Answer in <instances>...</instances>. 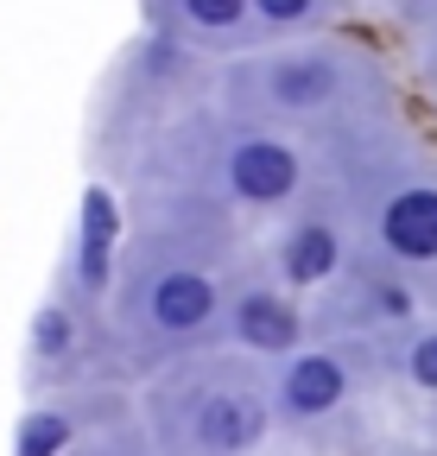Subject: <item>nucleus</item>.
<instances>
[{
	"mask_svg": "<svg viewBox=\"0 0 437 456\" xmlns=\"http://www.w3.org/2000/svg\"><path fill=\"white\" fill-rule=\"evenodd\" d=\"M241 7H247V0H184V13H190L197 26H235Z\"/></svg>",
	"mask_w": 437,
	"mask_h": 456,
	"instance_id": "9b49d317",
	"label": "nucleus"
},
{
	"mask_svg": "<svg viewBox=\"0 0 437 456\" xmlns=\"http://www.w3.org/2000/svg\"><path fill=\"white\" fill-rule=\"evenodd\" d=\"M336 89V70L323 64V57H292V64L272 70V95H279L286 108H311Z\"/></svg>",
	"mask_w": 437,
	"mask_h": 456,
	"instance_id": "0eeeda50",
	"label": "nucleus"
},
{
	"mask_svg": "<svg viewBox=\"0 0 437 456\" xmlns=\"http://www.w3.org/2000/svg\"><path fill=\"white\" fill-rule=\"evenodd\" d=\"M412 380L418 387H437V336H425L418 349H412Z\"/></svg>",
	"mask_w": 437,
	"mask_h": 456,
	"instance_id": "f8f14e48",
	"label": "nucleus"
},
{
	"mask_svg": "<svg viewBox=\"0 0 437 456\" xmlns=\"http://www.w3.org/2000/svg\"><path fill=\"white\" fill-rule=\"evenodd\" d=\"M108 248H115V203H108V191H89L83 197V279L89 285H101Z\"/></svg>",
	"mask_w": 437,
	"mask_h": 456,
	"instance_id": "6e6552de",
	"label": "nucleus"
},
{
	"mask_svg": "<svg viewBox=\"0 0 437 456\" xmlns=\"http://www.w3.org/2000/svg\"><path fill=\"white\" fill-rule=\"evenodd\" d=\"M229 184H235L247 203H279V197L298 184V159H292V146H279V140H247V146L229 159Z\"/></svg>",
	"mask_w": 437,
	"mask_h": 456,
	"instance_id": "f257e3e1",
	"label": "nucleus"
},
{
	"mask_svg": "<svg viewBox=\"0 0 437 456\" xmlns=\"http://www.w3.org/2000/svg\"><path fill=\"white\" fill-rule=\"evenodd\" d=\"M209 311H215V292H209L197 273H166V279H158V292H152V317L166 323V330H197Z\"/></svg>",
	"mask_w": 437,
	"mask_h": 456,
	"instance_id": "7ed1b4c3",
	"label": "nucleus"
},
{
	"mask_svg": "<svg viewBox=\"0 0 437 456\" xmlns=\"http://www.w3.org/2000/svg\"><path fill=\"white\" fill-rule=\"evenodd\" d=\"M380 235L400 260H431L437 254V191H406L387 203V222H380Z\"/></svg>",
	"mask_w": 437,
	"mask_h": 456,
	"instance_id": "f03ea898",
	"label": "nucleus"
},
{
	"mask_svg": "<svg viewBox=\"0 0 437 456\" xmlns=\"http://www.w3.org/2000/svg\"><path fill=\"white\" fill-rule=\"evenodd\" d=\"M260 437V406L254 399H209L203 406V444L209 450H241Z\"/></svg>",
	"mask_w": 437,
	"mask_h": 456,
	"instance_id": "423d86ee",
	"label": "nucleus"
},
{
	"mask_svg": "<svg viewBox=\"0 0 437 456\" xmlns=\"http://www.w3.org/2000/svg\"><path fill=\"white\" fill-rule=\"evenodd\" d=\"M64 444H70V425H64V419H51V412L26 419V431H20V456H58Z\"/></svg>",
	"mask_w": 437,
	"mask_h": 456,
	"instance_id": "9d476101",
	"label": "nucleus"
},
{
	"mask_svg": "<svg viewBox=\"0 0 437 456\" xmlns=\"http://www.w3.org/2000/svg\"><path fill=\"white\" fill-rule=\"evenodd\" d=\"M254 7H260L266 20H304V13H311V0H254Z\"/></svg>",
	"mask_w": 437,
	"mask_h": 456,
	"instance_id": "4468645a",
	"label": "nucleus"
},
{
	"mask_svg": "<svg viewBox=\"0 0 437 456\" xmlns=\"http://www.w3.org/2000/svg\"><path fill=\"white\" fill-rule=\"evenodd\" d=\"M330 266H336V235H330V228H298L292 248H286V273L298 285H311V279H323Z\"/></svg>",
	"mask_w": 437,
	"mask_h": 456,
	"instance_id": "1a4fd4ad",
	"label": "nucleus"
},
{
	"mask_svg": "<svg viewBox=\"0 0 437 456\" xmlns=\"http://www.w3.org/2000/svg\"><path fill=\"white\" fill-rule=\"evenodd\" d=\"M38 342H45V349H51V355H58V349H64V342H70V323H64L58 311H51V317H38Z\"/></svg>",
	"mask_w": 437,
	"mask_h": 456,
	"instance_id": "ddd939ff",
	"label": "nucleus"
},
{
	"mask_svg": "<svg viewBox=\"0 0 437 456\" xmlns=\"http://www.w3.org/2000/svg\"><path fill=\"white\" fill-rule=\"evenodd\" d=\"M235 323H241V336L254 342V349H292V336H298V311L279 305V298H266V292L241 298Z\"/></svg>",
	"mask_w": 437,
	"mask_h": 456,
	"instance_id": "39448f33",
	"label": "nucleus"
},
{
	"mask_svg": "<svg viewBox=\"0 0 437 456\" xmlns=\"http://www.w3.org/2000/svg\"><path fill=\"white\" fill-rule=\"evenodd\" d=\"M343 399V368L330 362V355H304L298 368H292V380H286V406L292 412H330Z\"/></svg>",
	"mask_w": 437,
	"mask_h": 456,
	"instance_id": "20e7f679",
	"label": "nucleus"
}]
</instances>
